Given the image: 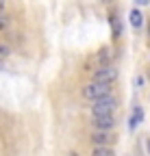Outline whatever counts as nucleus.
<instances>
[{
    "label": "nucleus",
    "mask_w": 150,
    "mask_h": 156,
    "mask_svg": "<svg viewBox=\"0 0 150 156\" xmlns=\"http://www.w3.org/2000/svg\"><path fill=\"white\" fill-rule=\"evenodd\" d=\"M141 24H144V15H141V11H139V9H133V11H130V26L139 28Z\"/></svg>",
    "instance_id": "obj_8"
},
{
    "label": "nucleus",
    "mask_w": 150,
    "mask_h": 156,
    "mask_svg": "<svg viewBox=\"0 0 150 156\" xmlns=\"http://www.w3.org/2000/svg\"><path fill=\"white\" fill-rule=\"evenodd\" d=\"M118 80V69L113 65H109V67H100L93 72V80L91 83H100V85H111V83H115Z\"/></svg>",
    "instance_id": "obj_4"
},
{
    "label": "nucleus",
    "mask_w": 150,
    "mask_h": 156,
    "mask_svg": "<svg viewBox=\"0 0 150 156\" xmlns=\"http://www.w3.org/2000/svg\"><path fill=\"white\" fill-rule=\"evenodd\" d=\"M9 24H11V17H9L7 13H0V33L7 30V28H9Z\"/></svg>",
    "instance_id": "obj_11"
},
{
    "label": "nucleus",
    "mask_w": 150,
    "mask_h": 156,
    "mask_svg": "<svg viewBox=\"0 0 150 156\" xmlns=\"http://www.w3.org/2000/svg\"><path fill=\"white\" fill-rule=\"evenodd\" d=\"M91 156H115V152L111 150L109 145H96L91 150Z\"/></svg>",
    "instance_id": "obj_7"
},
{
    "label": "nucleus",
    "mask_w": 150,
    "mask_h": 156,
    "mask_svg": "<svg viewBox=\"0 0 150 156\" xmlns=\"http://www.w3.org/2000/svg\"><path fill=\"white\" fill-rule=\"evenodd\" d=\"M83 95L87 98V100L96 102V100H100V98L111 95V87L109 85H100V83H89V85L83 87Z\"/></svg>",
    "instance_id": "obj_3"
},
{
    "label": "nucleus",
    "mask_w": 150,
    "mask_h": 156,
    "mask_svg": "<svg viewBox=\"0 0 150 156\" xmlns=\"http://www.w3.org/2000/svg\"><path fill=\"white\" fill-rule=\"evenodd\" d=\"M148 152H150V141H148Z\"/></svg>",
    "instance_id": "obj_15"
},
{
    "label": "nucleus",
    "mask_w": 150,
    "mask_h": 156,
    "mask_svg": "<svg viewBox=\"0 0 150 156\" xmlns=\"http://www.w3.org/2000/svg\"><path fill=\"white\" fill-rule=\"evenodd\" d=\"M141 117H144V111H141V108H135V111H133V117H130V128H135V126H139V122H141Z\"/></svg>",
    "instance_id": "obj_9"
},
{
    "label": "nucleus",
    "mask_w": 150,
    "mask_h": 156,
    "mask_svg": "<svg viewBox=\"0 0 150 156\" xmlns=\"http://www.w3.org/2000/svg\"><path fill=\"white\" fill-rule=\"evenodd\" d=\"M93 126L96 130H109L115 126V115H100V117H93Z\"/></svg>",
    "instance_id": "obj_5"
},
{
    "label": "nucleus",
    "mask_w": 150,
    "mask_h": 156,
    "mask_svg": "<svg viewBox=\"0 0 150 156\" xmlns=\"http://www.w3.org/2000/svg\"><path fill=\"white\" fill-rule=\"evenodd\" d=\"M137 2H139V5H146V2H148V0H137Z\"/></svg>",
    "instance_id": "obj_14"
},
{
    "label": "nucleus",
    "mask_w": 150,
    "mask_h": 156,
    "mask_svg": "<svg viewBox=\"0 0 150 156\" xmlns=\"http://www.w3.org/2000/svg\"><path fill=\"white\" fill-rule=\"evenodd\" d=\"M118 106V100L113 95H107V98H100L91 104V117H100V115H113Z\"/></svg>",
    "instance_id": "obj_1"
},
{
    "label": "nucleus",
    "mask_w": 150,
    "mask_h": 156,
    "mask_svg": "<svg viewBox=\"0 0 150 156\" xmlns=\"http://www.w3.org/2000/svg\"><path fill=\"white\" fill-rule=\"evenodd\" d=\"M113 56H115L113 48L104 46V48H100L96 54L89 58V67H96V69H100V67H109L111 61H113ZM96 69H93V72H96Z\"/></svg>",
    "instance_id": "obj_2"
},
{
    "label": "nucleus",
    "mask_w": 150,
    "mask_h": 156,
    "mask_svg": "<svg viewBox=\"0 0 150 156\" xmlns=\"http://www.w3.org/2000/svg\"><path fill=\"white\" fill-rule=\"evenodd\" d=\"M0 13H5V0H0Z\"/></svg>",
    "instance_id": "obj_13"
},
{
    "label": "nucleus",
    "mask_w": 150,
    "mask_h": 156,
    "mask_svg": "<svg viewBox=\"0 0 150 156\" xmlns=\"http://www.w3.org/2000/svg\"><path fill=\"white\" fill-rule=\"evenodd\" d=\"M9 54H11V46L5 44V41H0V63H2L5 58H9Z\"/></svg>",
    "instance_id": "obj_10"
},
{
    "label": "nucleus",
    "mask_w": 150,
    "mask_h": 156,
    "mask_svg": "<svg viewBox=\"0 0 150 156\" xmlns=\"http://www.w3.org/2000/svg\"><path fill=\"white\" fill-rule=\"evenodd\" d=\"M91 141L96 145H109L111 141H113V136L109 134V130H93L91 132Z\"/></svg>",
    "instance_id": "obj_6"
},
{
    "label": "nucleus",
    "mask_w": 150,
    "mask_h": 156,
    "mask_svg": "<svg viewBox=\"0 0 150 156\" xmlns=\"http://www.w3.org/2000/svg\"><path fill=\"white\" fill-rule=\"evenodd\" d=\"M111 26H113V37L122 35V24L118 22V17H111Z\"/></svg>",
    "instance_id": "obj_12"
}]
</instances>
